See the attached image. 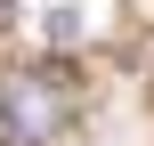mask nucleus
<instances>
[{
    "label": "nucleus",
    "mask_w": 154,
    "mask_h": 146,
    "mask_svg": "<svg viewBox=\"0 0 154 146\" xmlns=\"http://www.w3.org/2000/svg\"><path fill=\"white\" fill-rule=\"evenodd\" d=\"M0 8H8V0H0Z\"/></svg>",
    "instance_id": "f03ea898"
},
{
    "label": "nucleus",
    "mask_w": 154,
    "mask_h": 146,
    "mask_svg": "<svg viewBox=\"0 0 154 146\" xmlns=\"http://www.w3.org/2000/svg\"><path fill=\"white\" fill-rule=\"evenodd\" d=\"M73 122V81L65 65H24L0 81V138L8 146H57Z\"/></svg>",
    "instance_id": "f257e3e1"
}]
</instances>
